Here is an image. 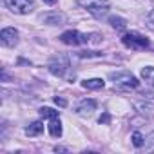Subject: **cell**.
<instances>
[{
  "instance_id": "cell-1",
  "label": "cell",
  "mask_w": 154,
  "mask_h": 154,
  "mask_svg": "<svg viewBox=\"0 0 154 154\" xmlns=\"http://www.w3.org/2000/svg\"><path fill=\"white\" fill-rule=\"evenodd\" d=\"M109 78L112 80V84L120 89H134L140 85L138 78L134 74H131L129 71H118V72H111Z\"/></svg>"
},
{
  "instance_id": "cell-2",
  "label": "cell",
  "mask_w": 154,
  "mask_h": 154,
  "mask_svg": "<svg viewBox=\"0 0 154 154\" xmlns=\"http://www.w3.org/2000/svg\"><path fill=\"white\" fill-rule=\"evenodd\" d=\"M76 2H78V6L85 8L96 18H102L109 13V2L107 0H76Z\"/></svg>"
},
{
  "instance_id": "cell-3",
  "label": "cell",
  "mask_w": 154,
  "mask_h": 154,
  "mask_svg": "<svg viewBox=\"0 0 154 154\" xmlns=\"http://www.w3.org/2000/svg\"><path fill=\"white\" fill-rule=\"evenodd\" d=\"M49 72L54 74V76H63L67 71H69V58L65 54H54L51 60H49V65H47Z\"/></svg>"
},
{
  "instance_id": "cell-4",
  "label": "cell",
  "mask_w": 154,
  "mask_h": 154,
  "mask_svg": "<svg viewBox=\"0 0 154 154\" xmlns=\"http://www.w3.org/2000/svg\"><path fill=\"white\" fill-rule=\"evenodd\" d=\"M122 42H123V45H127L131 49H145V47H149V38L140 35V33H132V31L125 33L122 36Z\"/></svg>"
},
{
  "instance_id": "cell-5",
  "label": "cell",
  "mask_w": 154,
  "mask_h": 154,
  "mask_svg": "<svg viewBox=\"0 0 154 154\" xmlns=\"http://www.w3.org/2000/svg\"><path fill=\"white\" fill-rule=\"evenodd\" d=\"M6 6L17 15H29L35 9V0H6Z\"/></svg>"
},
{
  "instance_id": "cell-6",
  "label": "cell",
  "mask_w": 154,
  "mask_h": 154,
  "mask_svg": "<svg viewBox=\"0 0 154 154\" xmlns=\"http://www.w3.org/2000/svg\"><path fill=\"white\" fill-rule=\"evenodd\" d=\"M60 40L65 44V45H80V44H87L89 42V36L80 33V31H76V29H69L65 33H62Z\"/></svg>"
},
{
  "instance_id": "cell-7",
  "label": "cell",
  "mask_w": 154,
  "mask_h": 154,
  "mask_svg": "<svg viewBox=\"0 0 154 154\" xmlns=\"http://www.w3.org/2000/svg\"><path fill=\"white\" fill-rule=\"evenodd\" d=\"M0 42L6 47H15L18 44V31L15 27H6L0 33Z\"/></svg>"
},
{
  "instance_id": "cell-8",
  "label": "cell",
  "mask_w": 154,
  "mask_h": 154,
  "mask_svg": "<svg viewBox=\"0 0 154 154\" xmlns=\"http://www.w3.org/2000/svg\"><path fill=\"white\" fill-rule=\"evenodd\" d=\"M96 107H98V103H96V100H93V98H85V100H82L78 105H76V114H80V116H91L93 114V111H96Z\"/></svg>"
},
{
  "instance_id": "cell-9",
  "label": "cell",
  "mask_w": 154,
  "mask_h": 154,
  "mask_svg": "<svg viewBox=\"0 0 154 154\" xmlns=\"http://www.w3.org/2000/svg\"><path fill=\"white\" fill-rule=\"evenodd\" d=\"M42 22L44 24H49V26H62L65 22V15L63 13H47V15H42Z\"/></svg>"
},
{
  "instance_id": "cell-10",
  "label": "cell",
  "mask_w": 154,
  "mask_h": 154,
  "mask_svg": "<svg viewBox=\"0 0 154 154\" xmlns=\"http://www.w3.org/2000/svg\"><path fill=\"white\" fill-rule=\"evenodd\" d=\"M84 89H89V91H98V89H103L105 82L102 78H89V80H84L82 82Z\"/></svg>"
},
{
  "instance_id": "cell-11",
  "label": "cell",
  "mask_w": 154,
  "mask_h": 154,
  "mask_svg": "<svg viewBox=\"0 0 154 154\" xmlns=\"http://www.w3.org/2000/svg\"><path fill=\"white\" fill-rule=\"evenodd\" d=\"M47 129H49V134H51L53 138H60V136H62V123H60V118H53V120L49 122Z\"/></svg>"
},
{
  "instance_id": "cell-12",
  "label": "cell",
  "mask_w": 154,
  "mask_h": 154,
  "mask_svg": "<svg viewBox=\"0 0 154 154\" xmlns=\"http://www.w3.org/2000/svg\"><path fill=\"white\" fill-rule=\"evenodd\" d=\"M44 132V123L42 122H33L27 129H26V134L27 136H38Z\"/></svg>"
},
{
  "instance_id": "cell-13",
  "label": "cell",
  "mask_w": 154,
  "mask_h": 154,
  "mask_svg": "<svg viewBox=\"0 0 154 154\" xmlns=\"http://www.w3.org/2000/svg\"><path fill=\"white\" fill-rule=\"evenodd\" d=\"M141 78L154 87V67H143L141 69Z\"/></svg>"
},
{
  "instance_id": "cell-14",
  "label": "cell",
  "mask_w": 154,
  "mask_h": 154,
  "mask_svg": "<svg viewBox=\"0 0 154 154\" xmlns=\"http://www.w3.org/2000/svg\"><path fill=\"white\" fill-rule=\"evenodd\" d=\"M109 24H111L114 29H118V31H123V29L127 27V22H125V18H122V17H111V18H109Z\"/></svg>"
},
{
  "instance_id": "cell-15",
  "label": "cell",
  "mask_w": 154,
  "mask_h": 154,
  "mask_svg": "<svg viewBox=\"0 0 154 154\" xmlns=\"http://www.w3.org/2000/svg\"><path fill=\"white\" fill-rule=\"evenodd\" d=\"M40 116L53 120V118H58V111H54V109H51V107H42V109H40Z\"/></svg>"
},
{
  "instance_id": "cell-16",
  "label": "cell",
  "mask_w": 154,
  "mask_h": 154,
  "mask_svg": "<svg viewBox=\"0 0 154 154\" xmlns=\"http://www.w3.org/2000/svg\"><path fill=\"white\" fill-rule=\"evenodd\" d=\"M143 143H145V138L141 136V132L136 131V132L132 134V145H134V147H143Z\"/></svg>"
},
{
  "instance_id": "cell-17",
  "label": "cell",
  "mask_w": 154,
  "mask_h": 154,
  "mask_svg": "<svg viewBox=\"0 0 154 154\" xmlns=\"http://www.w3.org/2000/svg\"><path fill=\"white\" fill-rule=\"evenodd\" d=\"M145 24H147V27H149V29H152V31H154V11H150V13L147 15Z\"/></svg>"
},
{
  "instance_id": "cell-18",
  "label": "cell",
  "mask_w": 154,
  "mask_h": 154,
  "mask_svg": "<svg viewBox=\"0 0 154 154\" xmlns=\"http://www.w3.org/2000/svg\"><path fill=\"white\" fill-rule=\"evenodd\" d=\"M143 145H145L147 149H150V147L154 145V132H150V134L145 138V143H143Z\"/></svg>"
},
{
  "instance_id": "cell-19",
  "label": "cell",
  "mask_w": 154,
  "mask_h": 154,
  "mask_svg": "<svg viewBox=\"0 0 154 154\" xmlns=\"http://www.w3.org/2000/svg\"><path fill=\"white\" fill-rule=\"evenodd\" d=\"M54 103H56L58 107H67V100L62 98V96H54Z\"/></svg>"
},
{
  "instance_id": "cell-20",
  "label": "cell",
  "mask_w": 154,
  "mask_h": 154,
  "mask_svg": "<svg viewBox=\"0 0 154 154\" xmlns=\"http://www.w3.org/2000/svg\"><path fill=\"white\" fill-rule=\"evenodd\" d=\"M109 120H111V116H109V114H103V116L100 118V123H109Z\"/></svg>"
},
{
  "instance_id": "cell-21",
  "label": "cell",
  "mask_w": 154,
  "mask_h": 154,
  "mask_svg": "<svg viewBox=\"0 0 154 154\" xmlns=\"http://www.w3.org/2000/svg\"><path fill=\"white\" fill-rule=\"evenodd\" d=\"M44 2H45V4H51V6H53V4L56 2V0H44Z\"/></svg>"
},
{
  "instance_id": "cell-22",
  "label": "cell",
  "mask_w": 154,
  "mask_h": 154,
  "mask_svg": "<svg viewBox=\"0 0 154 154\" xmlns=\"http://www.w3.org/2000/svg\"><path fill=\"white\" fill-rule=\"evenodd\" d=\"M152 2H154V0H152Z\"/></svg>"
}]
</instances>
